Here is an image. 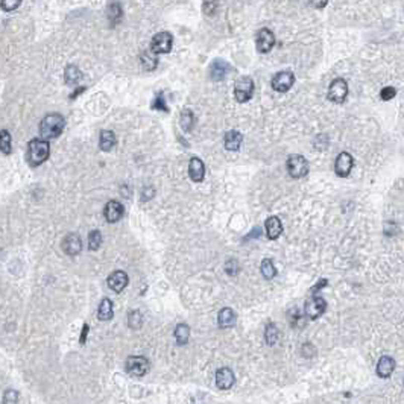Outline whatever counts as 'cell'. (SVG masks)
Listing matches in <instances>:
<instances>
[{
	"label": "cell",
	"mask_w": 404,
	"mask_h": 404,
	"mask_svg": "<svg viewBox=\"0 0 404 404\" xmlns=\"http://www.w3.org/2000/svg\"><path fill=\"white\" fill-rule=\"evenodd\" d=\"M83 77V73H80V70L76 67V65H67L65 67V71H64V79H65V83L68 86H74L77 80Z\"/></svg>",
	"instance_id": "cell-24"
},
{
	"label": "cell",
	"mask_w": 404,
	"mask_h": 404,
	"mask_svg": "<svg viewBox=\"0 0 404 404\" xmlns=\"http://www.w3.org/2000/svg\"><path fill=\"white\" fill-rule=\"evenodd\" d=\"M348 95V84L347 80L342 77H336L333 83L330 84L329 89V99L335 104H342L347 99Z\"/></svg>",
	"instance_id": "cell-6"
},
{
	"label": "cell",
	"mask_w": 404,
	"mask_h": 404,
	"mask_svg": "<svg viewBox=\"0 0 404 404\" xmlns=\"http://www.w3.org/2000/svg\"><path fill=\"white\" fill-rule=\"evenodd\" d=\"M217 322L220 329H229L235 324V313L231 308H222L217 316Z\"/></svg>",
	"instance_id": "cell-20"
},
{
	"label": "cell",
	"mask_w": 404,
	"mask_h": 404,
	"mask_svg": "<svg viewBox=\"0 0 404 404\" xmlns=\"http://www.w3.org/2000/svg\"><path fill=\"white\" fill-rule=\"evenodd\" d=\"M50 155V146L46 140L43 138H34L29 141L28 144V163L32 168H37L40 165H43L44 161L49 158Z\"/></svg>",
	"instance_id": "cell-2"
},
{
	"label": "cell",
	"mask_w": 404,
	"mask_h": 404,
	"mask_svg": "<svg viewBox=\"0 0 404 404\" xmlns=\"http://www.w3.org/2000/svg\"><path fill=\"white\" fill-rule=\"evenodd\" d=\"M265 226H266V234H268V237H269L271 240L278 238L280 234L283 232V223H281V220H280L277 216H271V217L266 220Z\"/></svg>",
	"instance_id": "cell-18"
},
{
	"label": "cell",
	"mask_w": 404,
	"mask_h": 404,
	"mask_svg": "<svg viewBox=\"0 0 404 404\" xmlns=\"http://www.w3.org/2000/svg\"><path fill=\"white\" fill-rule=\"evenodd\" d=\"M314 353H316V350H314V347H313L311 344H305V345L302 347V356H305V357H311Z\"/></svg>",
	"instance_id": "cell-40"
},
{
	"label": "cell",
	"mask_w": 404,
	"mask_h": 404,
	"mask_svg": "<svg viewBox=\"0 0 404 404\" xmlns=\"http://www.w3.org/2000/svg\"><path fill=\"white\" fill-rule=\"evenodd\" d=\"M181 128L186 131V132H189L192 128H193V125H195V116H193V113L189 110V108H186L183 113H181Z\"/></svg>",
	"instance_id": "cell-28"
},
{
	"label": "cell",
	"mask_w": 404,
	"mask_h": 404,
	"mask_svg": "<svg viewBox=\"0 0 404 404\" xmlns=\"http://www.w3.org/2000/svg\"><path fill=\"white\" fill-rule=\"evenodd\" d=\"M275 44V35L271 29H260L256 37V46L260 53H268Z\"/></svg>",
	"instance_id": "cell-10"
},
{
	"label": "cell",
	"mask_w": 404,
	"mask_h": 404,
	"mask_svg": "<svg viewBox=\"0 0 404 404\" xmlns=\"http://www.w3.org/2000/svg\"><path fill=\"white\" fill-rule=\"evenodd\" d=\"M202 8H204V13H205V14L211 16V14H214V11L217 10V4H214V2H207V4L202 5Z\"/></svg>",
	"instance_id": "cell-39"
},
{
	"label": "cell",
	"mask_w": 404,
	"mask_h": 404,
	"mask_svg": "<svg viewBox=\"0 0 404 404\" xmlns=\"http://www.w3.org/2000/svg\"><path fill=\"white\" fill-rule=\"evenodd\" d=\"M128 275H126V272L125 271H116V272H113L110 277H108V287L111 289V290H114L116 293H119V292H122L126 286H128Z\"/></svg>",
	"instance_id": "cell-15"
},
{
	"label": "cell",
	"mask_w": 404,
	"mask_h": 404,
	"mask_svg": "<svg viewBox=\"0 0 404 404\" xmlns=\"http://www.w3.org/2000/svg\"><path fill=\"white\" fill-rule=\"evenodd\" d=\"M262 275L266 280H272L277 275V269H275V266H274L271 259H263L262 260Z\"/></svg>",
	"instance_id": "cell-29"
},
{
	"label": "cell",
	"mask_w": 404,
	"mask_h": 404,
	"mask_svg": "<svg viewBox=\"0 0 404 404\" xmlns=\"http://www.w3.org/2000/svg\"><path fill=\"white\" fill-rule=\"evenodd\" d=\"M17 7H20V2L19 0H14V2H2V8H4V11H14Z\"/></svg>",
	"instance_id": "cell-38"
},
{
	"label": "cell",
	"mask_w": 404,
	"mask_h": 404,
	"mask_svg": "<svg viewBox=\"0 0 404 404\" xmlns=\"http://www.w3.org/2000/svg\"><path fill=\"white\" fill-rule=\"evenodd\" d=\"M141 64L146 70H153L156 65H158V59H156V55L152 52V50H147L141 55Z\"/></svg>",
	"instance_id": "cell-27"
},
{
	"label": "cell",
	"mask_w": 404,
	"mask_h": 404,
	"mask_svg": "<svg viewBox=\"0 0 404 404\" xmlns=\"http://www.w3.org/2000/svg\"><path fill=\"white\" fill-rule=\"evenodd\" d=\"M234 372L229 368H220L216 372V384L219 389L226 390L234 384Z\"/></svg>",
	"instance_id": "cell-17"
},
{
	"label": "cell",
	"mask_w": 404,
	"mask_h": 404,
	"mask_svg": "<svg viewBox=\"0 0 404 404\" xmlns=\"http://www.w3.org/2000/svg\"><path fill=\"white\" fill-rule=\"evenodd\" d=\"M231 70H232V67L226 61H223V59H214L211 62V65H210V77L213 80H217V83H219V80H223L231 73Z\"/></svg>",
	"instance_id": "cell-13"
},
{
	"label": "cell",
	"mask_w": 404,
	"mask_h": 404,
	"mask_svg": "<svg viewBox=\"0 0 404 404\" xmlns=\"http://www.w3.org/2000/svg\"><path fill=\"white\" fill-rule=\"evenodd\" d=\"M254 95V80L250 76H241L235 80L234 96L238 102H248Z\"/></svg>",
	"instance_id": "cell-3"
},
{
	"label": "cell",
	"mask_w": 404,
	"mask_h": 404,
	"mask_svg": "<svg viewBox=\"0 0 404 404\" xmlns=\"http://www.w3.org/2000/svg\"><path fill=\"white\" fill-rule=\"evenodd\" d=\"M189 177L195 183L204 181V177H205V165L202 163L201 158L193 156L190 159V163H189Z\"/></svg>",
	"instance_id": "cell-14"
},
{
	"label": "cell",
	"mask_w": 404,
	"mask_h": 404,
	"mask_svg": "<svg viewBox=\"0 0 404 404\" xmlns=\"http://www.w3.org/2000/svg\"><path fill=\"white\" fill-rule=\"evenodd\" d=\"M152 108H153V110H161V111H165V113H169V108H168V104L165 102V96H163V93L155 95V99H153V102H152Z\"/></svg>",
	"instance_id": "cell-34"
},
{
	"label": "cell",
	"mask_w": 404,
	"mask_h": 404,
	"mask_svg": "<svg viewBox=\"0 0 404 404\" xmlns=\"http://www.w3.org/2000/svg\"><path fill=\"white\" fill-rule=\"evenodd\" d=\"M114 314V308H113V301L108 299V298H104L101 305H99V310H98V316L101 320H110Z\"/></svg>",
	"instance_id": "cell-22"
},
{
	"label": "cell",
	"mask_w": 404,
	"mask_h": 404,
	"mask_svg": "<svg viewBox=\"0 0 404 404\" xmlns=\"http://www.w3.org/2000/svg\"><path fill=\"white\" fill-rule=\"evenodd\" d=\"M87 333H89V326L86 324V326H84V329H83V335H80V344H86Z\"/></svg>",
	"instance_id": "cell-42"
},
{
	"label": "cell",
	"mask_w": 404,
	"mask_h": 404,
	"mask_svg": "<svg viewBox=\"0 0 404 404\" xmlns=\"http://www.w3.org/2000/svg\"><path fill=\"white\" fill-rule=\"evenodd\" d=\"M84 90H86L84 87H79V89H77V90H76V92H74V93H73L71 96H70V98H76V96H77V95H79L80 92H84Z\"/></svg>",
	"instance_id": "cell-44"
},
{
	"label": "cell",
	"mask_w": 404,
	"mask_h": 404,
	"mask_svg": "<svg viewBox=\"0 0 404 404\" xmlns=\"http://www.w3.org/2000/svg\"><path fill=\"white\" fill-rule=\"evenodd\" d=\"M395 95H396V90H395L393 87H384V89L380 92V96H381L383 101H390V99L395 98Z\"/></svg>",
	"instance_id": "cell-37"
},
{
	"label": "cell",
	"mask_w": 404,
	"mask_h": 404,
	"mask_svg": "<svg viewBox=\"0 0 404 404\" xmlns=\"http://www.w3.org/2000/svg\"><path fill=\"white\" fill-rule=\"evenodd\" d=\"M101 245H102V234L99 229H93L89 234V248L92 251H96V250H99Z\"/></svg>",
	"instance_id": "cell-31"
},
{
	"label": "cell",
	"mask_w": 404,
	"mask_h": 404,
	"mask_svg": "<svg viewBox=\"0 0 404 404\" xmlns=\"http://www.w3.org/2000/svg\"><path fill=\"white\" fill-rule=\"evenodd\" d=\"M313 7H316V8H324V7H327V2H314V4H311Z\"/></svg>",
	"instance_id": "cell-43"
},
{
	"label": "cell",
	"mask_w": 404,
	"mask_h": 404,
	"mask_svg": "<svg viewBox=\"0 0 404 404\" xmlns=\"http://www.w3.org/2000/svg\"><path fill=\"white\" fill-rule=\"evenodd\" d=\"M149 360L143 356H131L126 359V371L135 377H141L149 371Z\"/></svg>",
	"instance_id": "cell-8"
},
{
	"label": "cell",
	"mask_w": 404,
	"mask_h": 404,
	"mask_svg": "<svg viewBox=\"0 0 404 404\" xmlns=\"http://www.w3.org/2000/svg\"><path fill=\"white\" fill-rule=\"evenodd\" d=\"M17 399H19V393L17 390H7L5 392V396H4V402L5 404H17Z\"/></svg>",
	"instance_id": "cell-36"
},
{
	"label": "cell",
	"mask_w": 404,
	"mask_h": 404,
	"mask_svg": "<svg viewBox=\"0 0 404 404\" xmlns=\"http://www.w3.org/2000/svg\"><path fill=\"white\" fill-rule=\"evenodd\" d=\"M190 338V329L186 324H180L175 330V339L180 345H186Z\"/></svg>",
	"instance_id": "cell-26"
},
{
	"label": "cell",
	"mask_w": 404,
	"mask_h": 404,
	"mask_svg": "<svg viewBox=\"0 0 404 404\" xmlns=\"http://www.w3.org/2000/svg\"><path fill=\"white\" fill-rule=\"evenodd\" d=\"M61 247L67 256H77L80 250H83V240H80V237L76 232H70L64 237Z\"/></svg>",
	"instance_id": "cell-12"
},
{
	"label": "cell",
	"mask_w": 404,
	"mask_h": 404,
	"mask_svg": "<svg viewBox=\"0 0 404 404\" xmlns=\"http://www.w3.org/2000/svg\"><path fill=\"white\" fill-rule=\"evenodd\" d=\"M353 165H354V159L353 156L348 153V152H341L336 158V163H335V171H336V175L338 177H348L351 174V169H353Z\"/></svg>",
	"instance_id": "cell-11"
},
{
	"label": "cell",
	"mask_w": 404,
	"mask_h": 404,
	"mask_svg": "<svg viewBox=\"0 0 404 404\" xmlns=\"http://www.w3.org/2000/svg\"><path fill=\"white\" fill-rule=\"evenodd\" d=\"M172 46H174V37L171 32H159L156 34L153 38H152V43H150V50L155 53V55H159V53H169L172 50Z\"/></svg>",
	"instance_id": "cell-5"
},
{
	"label": "cell",
	"mask_w": 404,
	"mask_h": 404,
	"mask_svg": "<svg viewBox=\"0 0 404 404\" xmlns=\"http://www.w3.org/2000/svg\"><path fill=\"white\" fill-rule=\"evenodd\" d=\"M141 320H143V317H141L140 311H138V310H134V311L129 313L128 326H129L131 329H134V330H138V329L141 327Z\"/></svg>",
	"instance_id": "cell-33"
},
{
	"label": "cell",
	"mask_w": 404,
	"mask_h": 404,
	"mask_svg": "<svg viewBox=\"0 0 404 404\" xmlns=\"http://www.w3.org/2000/svg\"><path fill=\"white\" fill-rule=\"evenodd\" d=\"M287 171L292 178H302L308 174V161L302 155H290L287 158Z\"/></svg>",
	"instance_id": "cell-4"
},
{
	"label": "cell",
	"mask_w": 404,
	"mask_h": 404,
	"mask_svg": "<svg viewBox=\"0 0 404 404\" xmlns=\"http://www.w3.org/2000/svg\"><path fill=\"white\" fill-rule=\"evenodd\" d=\"M104 214H105L107 222L114 223V222L120 220V217L123 216V207H122V204L117 202V201H108L107 205H105Z\"/></svg>",
	"instance_id": "cell-16"
},
{
	"label": "cell",
	"mask_w": 404,
	"mask_h": 404,
	"mask_svg": "<svg viewBox=\"0 0 404 404\" xmlns=\"http://www.w3.org/2000/svg\"><path fill=\"white\" fill-rule=\"evenodd\" d=\"M278 338H280V332L275 327V324L271 322V324L266 326V330H265V341L268 345H275L278 342Z\"/></svg>",
	"instance_id": "cell-25"
},
{
	"label": "cell",
	"mask_w": 404,
	"mask_h": 404,
	"mask_svg": "<svg viewBox=\"0 0 404 404\" xmlns=\"http://www.w3.org/2000/svg\"><path fill=\"white\" fill-rule=\"evenodd\" d=\"M107 11H108L107 16L113 25H116V23H119V20H122V7L119 4H111L107 8Z\"/></svg>",
	"instance_id": "cell-30"
},
{
	"label": "cell",
	"mask_w": 404,
	"mask_h": 404,
	"mask_svg": "<svg viewBox=\"0 0 404 404\" xmlns=\"http://www.w3.org/2000/svg\"><path fill=\"white\" fill-rule=\"evenodd\" d=\"M304 310H305V314H307L310 319H316V317H319L322 313H324V311L327 310V302H326V299L322 298V296L314 295L311 299H308V301L305 302Z\"/></svg>",
	"instance_id": "cell-9"
},
{
	"label": "cell",
	"mask_w": 404,
	"mask_h": 404,
	"mask_svg": "<svg viewBox=\"0 0 404 404\" xmlns=\"http://www.w3.org/2000/svg\"><path fill=\"white\" fill-rule=\"evenodd\" d=\"M395 369V360L389 356H383L380 360H378V365H377V374L381 377V378H387Z\"/></svg>",
	"instance_id": "cell-19"
},
{
	"label": "cell",
	"mask_w": 404,
	"mask_h": 404,
	"mask_svg": "<svg viewBox=\"0 0 404 404\" xmlns=\"http://www.w3.org/2000/svg\"><path fill=\"white\" fill-rule=\"evenodd\" d=\"M116 144V135L113 131H102L101 138H99V146L104 152H108L114 147Z\"/></svg>",
	"instance_id": "cell-23"
},
{
	"label": "cell",
	"mask_w": 404,
	"mask_h": 404,
	"mask_svg": "<svg viewBox=\"0 0 404 404\" xmlns=\"http://www.w3.org/2000/svg\"><path fill=\"white\" fill-rule=\"evenodd\" d=\"M326 286H329V281H327L326 278H320V280H319V283H317V284H316V286L311 289V292H313V293H316L317 290H320L322 287H326Z\"/></svg>",
	"instance_id": "cell-41"
},
{
	"label": "cell",
	"mask_w": 404,
	"mask_h": 404,
	"mask_svg": "<svg viewBox=\"0 0 404 404\" xmlns=\"http://www.w3.org/2000/svg\"><path fill=\"white\" fill-rule=\"evenodd\" d=\"M64 126H65V120L61 114L58 113L47 114L40 123V135L46 141L56 138L64 131Z\"/></svg>",
	"instance_id": "cell-1"
},
{
	"label": "cell",
	"mask_w": 404,
	"mask_h": 404,
	"mask_svg": "<svg viewBox=\"0 0 404 404\" xmlns=\"http://www.w3.org/2000/svg\"><path fill=\"white\" fill-rule=\"evenodd\" d=\"M295 83V74L289 70H284V71H280L274 76L272 79V89L278 93H286L292 89Z\"/></svg>",
	"instance_id": "cell-7"
},
{
	"label": "cell",
	"mask_w": 404,
	"mask_h": 404,
	"mask_svg": "<svg viewBox=\"0 0 404 404\" xmlns=\"http://www.w3.org/2000/svg\"><path fill=\"white\" fill-rule=\"evenodd\" d=\"M0 147H2V152L5 155L11 153V134L4 129L2 134H0Z\"/></svg>",
	"instance_id": "cell-32"
},
{
	"label": "cell",
	"mask_w": 404,
	"mask_h": 404,
	"mask_svg": "<svg viewBox=\"0 0 404 404\" xmlns=\"http://www.w3.org/2000/svg\"><path fill=\"white\" fill-rule=\"evenodd\" d=\"M225 271H226V274H228V275H231V277L237 275V274H238V271H240L238 262H237V260H234V259H229V260L226 262V268H225Z\"/></svg>",
	"instance_id": "cell-35"
},
{
	"label": "cell",
	"mask_w": 404,
	"mask_h": 404,
	"mask_svg": "<svg viewBox=\"0 0 404 404\" xmlns=\"http://www.w3.org/2000/svg\"><path fill=\"white\" fill-rule=\"evenodd\" d=\"M241 140H244V137L238 131H228L225 134V147L228 150H238Z\"/></svg>",
	"instance_id": "cell-21"
}]
</instances>
